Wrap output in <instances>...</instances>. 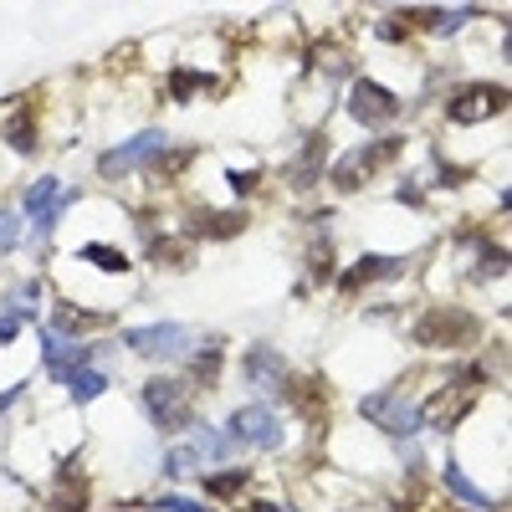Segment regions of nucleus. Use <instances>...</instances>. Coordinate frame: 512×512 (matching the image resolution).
I'll list each match as a JSON object with an SVG mask.
<instances>
[{"instance_id":"nucleus-1","label":"nucleus","mask_w":512,"mask_h":512,"mask_svg":"<svg viewBox=\"0 0 512 512\" xmlns=\"http://www.w3.org/2000/svg\"><path fill=\"white\" fill-rule=\"evenodd\" d=\"M359 415L374 420L379 431H384V436H395V441L415 436V431H420V420H425V410L410 405V400L395 395V390H374V395H364V400H359Z\"/></svg>"},{"instance_id":"nucleus-2","label":"nucleus","mask_w":512,"mask_h":512,"mask_svg":"<svg viewBox=\"0 0 512 512\" xmlns=\"http://www.w3.org/2000/svg\"><path fill=\"white\" fill-rule=\"evenodd\" d=\"M144 415L159 425V431H185V425L195 420L190 390L180 379H149L144 384Z\"/></svg>"},{"instance_id":"nucleus-3","label":"nucleus","mask_w":512,"mask_h":512,"mask_svg":"<svg viewBox=\"0 0 512 512\" xmlns=\"http://www.w3.org/2000/svg\"><path fill=\"white\" fill-rule=\"evenodd\" d=\"M466 338H477V318L461 308H431L415 323V344L420 349H456Z\"/></svg>"},{"instance_id":"nucleus-4","label":"nucleus","mask_w":512,"mask_h":512,"mask_svg":"<svg viewBox=\"0 0 512 512\" xmlns=\"http://www.w3.org/2000/svg\"><path fill=\"white\" fill-rule=\"evenodd\" d=\"M226 441L231 446H256V451H277L282 446V420L267 405H241L226 420Z\"/></svg>"},{"instance_id":"nucleus-5","label":"nucleus","mask_w":512,"mask_h":512,"mask_svg":"<svg viewBox=\"0 0 512 512\" xmlns=\"http://www.w3.org/2000/svg\"><path fill=\"white\" fill-rule=\"evenodd\" d=\"M123 344L144 354V359H185L190 354V328L185 323H149V328H128Z\"/></svg>"},{"instance_id":"nucleus-6","label":"nucleus","mask_w":512,"mask_h":512,"mask_svg":"<svg viewBox=\"0 0 512 512\" xmlns=\"http://www.w3.org/2000/svg\"><path fill=\"white\" fill-rule=\"evenodd\" d=\"M169 149V139L159 134V128H144V134H134L128 144H118V149H108L103 159H98V169L108 180H118V175H134V169H144V164H154L159 154Z\"/></svg>"},{"instance_id":"nucleus-7","label":"nucleus","mask_w":512,"mask_h":512,"mask_svg":"<svg viewBox=\"0 0 512 512\" xmlns=\"http://www.w3.org/2000/svg\"><path fill=\"white\" fill-rule=\"evenodd\" d=\"M400 98L390 93V88H379V82H369V77H359L354 88H349V118L354 123H364V128H384V123H395L400 118Z\"/></svg>"},{"instance_id":"nucleus-8","label":"nucleus","mask_w":512,"mask_h":512,"mask_svg":"<svg viewBox=\"0 0 512 512\" xmlns=\"http://www.w3.org/2000/svg\"><path fill=\"white\" fill-rule=\"evenodd\" d=\"M241 374L256 384V390H267L272 400H292V374H287V359L277 349H246Z\"/></svg>"},{"instance_id":"nucleus-9","label":"nucleus","mask_w":512,"mask_h":512,"mask_svg":"<svg viewBox=\"0 0 512 512\" xmlns=\"http://www.w3.org/2000/svg\"><path fill=\"white\" fill-rule=\"evenodd\" d=\"M395 154H400V139L364 144V149H354L349 159H338V164H333V185H338V190H359V180H364V175H374V169H384Z\"/></svg>"},{"instance_id":"nucleus-10","label":"nucleus","mask_w":512,"mask_h":512,"mask_svg":"<svg viewBox=\"0 0 512 512\" xmlns=\"http://www.w3.org/2000/svg\"><path fill=\"white\" fill-rule=\"evenodd\" d=\"M41 364H47L52 379H72L93 364V349H82L77 338H67L57 328H41Z\"/></svg>"},{"instance_id":"nucleus-11","label":"nucleus","mask_w":512,"mask_h":512,"mask_svg":"<svg viewBox=\"0 0 512 512\" xmlns=\"http://www.w3.org/2000/svg\"><path fill=\"white\" fill-rule=\"evenodd\" d=\"M507 108V93L502 88H492V82H477V88H466V93H456L451 103H446V118L451 123H482V118H497Z\"/></svg>"},{"instance_id":"nucleus-12","label":"nucleus","mask_w":512,"mask_h":512,"mask_svg":"<svg viewBox=\"0 0 512 512\" xmlns=\"http://www.w3.org/2000/svg\"><path fill=\"white\" fill-rule=\"evenodd\" d=\"M67 205H72V195H62L57 180H36V185L26 190V210H31V221H36V241L52 236V226L62 221Z\"/></svg>"},{"instance_id":"nucleus-13","label":"nucleus","mask_w":512,"mask_h":512,"mask_svg":"<svg viewBox=\"0 0 512 512\" xmlns=\"http://www.w3.org/2000/svg\"><path fill=\"white\" fill-rule=\"evenodd\" d=\"M400 256H359V262H354V272H344V277H338V287H344V292H359L364 282H379V277H400Z\"/></svg>"},{"instance_id":"nucleus-14","label":"nucleus","mask_w":512,"mask_h":512,"mask_svg":"<svg viewBox=\"0 0 512 512\" xmlns=\"http://www.w3.org/2000/svg\"><path fill=\"white\" fill-rule=\"evenodd\" d=\"M52 512H88V477H77V472H62L52 497H47Z\"/></svg>"},{"instance_id":"nucleus-15","label":"nucleus","mask_w":512,"mask_h":512,"mask_svg":"<svg viewBox=\"0 0 512 512\" xmlns=\"http://www.w3.org/2000/svg\"><path fill=\"white\" fill-rule=\"evenodd\" d=\"M323 154H328V144H323V134H313V139H308V149H303V159H297V164L287 169L297 190H313V185L323 180Z\"/></svg>"},{"instance_id":"nucleus-16","label":"nucleus","mask_w":512,"mask_h":512,"mask_svg":"<svg viewBox=\"0 0 512 512\" xmlns=\"http://www.w3.org/2000/svg\"><path fill=\"white\" fill-rule=\"evenodd\" d=\"M441 477H446V487H451V497H461L466 507H482V512L492 507V497H487V492H482V487H477L472 477H466V472H461V461H456V456H451V461L441 466Z\"/></svg>"},{"instance_id":"nucleus-17","label":"nucleus","mask_w":512,"mask_h":512,"mask_svg":"<svg viewBox=\"0 0 512 512\" xmlns=\"http://www.w3.org/2000/svg\"><path fill=\"white\" fill-rule=\"evenodd\" d=\"M200 482H205V497H236V492H246V482H251V472H241V466H231V472H200Z\"/></svg>"},{"instance_id":"nucleus-18","label":"nucleus","mask_w":512,"mask_h":512,"mask_svg":"<svg viewBox=\"0 0 512 512\" xmlns=\"http://www.w3.org/2000/svg\"><path fill=\"white\" fill-rule=\"evenodd\" d=\"M98 323H108V313H77V308H57L52 313V323L47 328H57V333H82V328H98Z\"/></svg>"},{"instance_id":"nucleus-19","label":"nucleus","mask_w":512,"mask_h":512,"mask_svg":"<svg viewBox=\"0 0 512 512\" xmlns=\"http://www.w3.org/2000/svg\"><path fill=\"white\" fill-rule=\"evenodd\" d=\"M77 256H82V262H93V267H103V272H128V256L113 251V246H103V241H88Z\"/></svg>"},{"instance_id":"nucleus-20","label":"nucleus","mask_w":512,"mask_h":512,"mask_svg":"<svg viewBox=\"0 0 512 512\" xmlns=\"http://www.w3.org/2000/svg\"><path fill=\"white\" fill-rule=\"evenodd\" d=\"M6 144H11L16 154H31V149H36V128H31V108H21V113L11 118V128H6Z\"/></svg>"},{"instance_id":"nucleus-21","label":"nucleus","mask_w":512,"mask_h":512,"mask_svg":"<svg viewBox=\"0 0 512 512\" xmlns=\"http://www.w3.org/2000/svg\"><path fill=\"white\" fill-rule=\"evenodd\" d=\"M67 384H72V400H77V405H88V400H98V395L108 390V379H103L98 369H82V374H72Z\"/></svg>"},{"instance_id":"nucleus-22","label":"nucleus","mask_w":512,"mask_h":512,"mask_svg":"<svg viewBox=\"0 0 512 512\" xmlns=\"http://www.w3.org/2000/svg\"><path fill=\"white\" fill-rule=\"evenodd\" d=\"M195 466H200V451H195V446H180V451H169V456H164L159 472H164V477H190Z\"/></svg>"},{"instance_id":"nucleus-23","label":"nucleus","mask_w":512,"mask_h":512,"mask_svg":"<svg viewBox=\"0 0 512 512\" xmlns=\"http://www.w3.org/2000/svg\"><path fill=\"white\" fill-rule=\"evenodd\" d=\"M169 88H175V103H185L190 93H200V88H216V82H210L205 72H185V67H180L175 77H169Z\"/></svg>"},{"instance_id":"nucleus-24","label":"nucleus","mask_w":512,"mask_h":512,"mask_svg":"<svg viewBox=\"0 0 512 512\" xmlns=\"http://www.w3.org/2000/svg\"><path fill=\"white\" fill-rule=\"evenodd\" d=\"M16 241H21V216L16 210H0V256L16 251Z\"/></svg>"},{"instance_id":"nucleus-25","label":"nucleus","mask_w":512,"mask_h":512,"mask_svg":"<svg viewBox=\"0 0 512 512\" xmlns=\"http://www.w3.org/2000/svg\"><path fill=\"white\" fill-rule=\"evenodd\" d=\"M246 226V216H241V210H231V216H210V226H200L205 236H236Z\"/></svg>"},{"instance_id":"nucleus-26","label":"nucleus","mask_w":512,"mask_h":512,"mask_svg":"<svg viewBox=\"0 0 512 512\" xmlns=\"http://www.w3.org/2000/svg\"><path fill=\"white\" fill-rule=\"evenodd\" d=\"M216 374H221V349H205V354L195 359V379H205V384H216Z\"/></svg>"},{"instance_id":"nucleus-27","label":"nucleus","mask_w":512,"mask_h":512,"mask_svg":"<svg viewBox=\"0 0 512 512\" xmlns=\"http://www.w3.org/2000/svg\"><path fill=\"white\" fill-rule=\"evenodd\" d=\"M154 512H205L200 502H190V497H159V502H149Z\"/></svg>"},{"instance_id":"nucleus-28","label":"nucleus","mask_w":512,"mask_h":512,"mask_svg":"<svg viewBox=\"0 0 512 512\" xmlns=\"http://www.w3.org/2000/svg\"><path fill=\"white\" fill-rule=\"evenodd\" d=\"M226 185H231L236 195H251V190H256V175H241V169H226Z\"/></svg>"},{"instance_id":"nucleus-29","label":"nucleus","mask_w":512,"mask_h":512,"mask_svg":"<svg viewBox=\"0 0 512 512\" xmlns=\"http://www.w3.org/2000/svg\"><path fill=\"white\" fill-rule=\"evenodd\" d=\"M16 333H21V318H0V344H11Z\"/></svg>"},{"instance_id":"nucleus-30","label":"nucleus","mask_w":512,"mask_h":512,"mask_svg":"<svg viewBox=\"0 0 512 512\" xmlns=\"http://www.w3.org/2000/svg\"><path fill=\"white\" fill-rule=\"evenodd\" d=\"M16 400H21V384H16V390H6V395H0V410H11Z\"/></svg>"},{"instance_id":"nucleus-31","label":"nucleus","mask_w":512,"mask_h":512,"mask_svg":"<svg viewBox=\"0 0 512 512\" xmlns=\"http://www.w3.org/2000/svg\"><path fill=\"white\" fill-rule=\"evenodd\" d=\"M251 512H292V507H277V502H251Z\"/></svg>"}]
</instances>
